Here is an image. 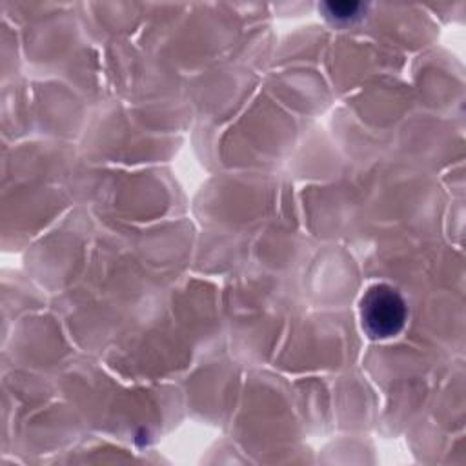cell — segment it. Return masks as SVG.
I'll list each match as a JSON object with an SVG mask.
<instances>
[{"label": "cell", "mask_w": 466, "mask_h": 466, "mask_svg": "<svg viewBox=\"0 0 466 466\" xmlns=\"http://www.w3.org/2000/svg\"><path fill=\"white\" fill-rule=\"evenodd\" d=\"M360 319L370 337L390 339L402 331L408 306L402 295L390 284H373L360 299Z\"/></svg>", "instance_id": "cell-1"}, {"label": "cell", "mask_w": 466, "mask_h": 466, "mask_svg": "<svg viewBox=\"0 0 466 466\" xmlns=\"http://www.w3.org/2000/svg\"><path fill=\"white\" fill-rule=\"evenodd\" d=\"M364 9H366V5L360 2H326V4H322L324 15L329 20H333L335 24H348V22L357 20Z\"/></svg>", "instance_id": "cell-2"}]
</instances>
